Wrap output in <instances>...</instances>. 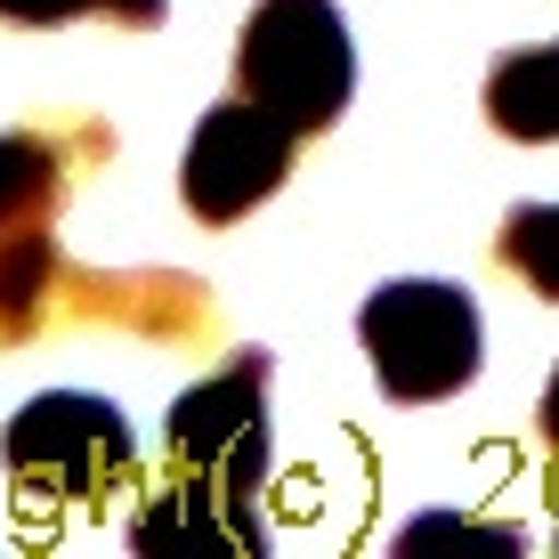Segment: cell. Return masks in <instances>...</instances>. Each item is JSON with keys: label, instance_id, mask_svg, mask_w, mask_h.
Segmentation results:
<instances>
[{"label": "cell", "instance_id": "10", "mask_svg": "<svg viewBox=\"0 0 559 559\" xmlns=\"http://www.w3.org/2000/svg\"><path fill=\"white\" fill-rule=\"evenodd\" d=\"M495 260L511 276H527L544 300H559V203H519L495 236Z\"/></svg>", "mask_w": 559, "mask_h": 559}, {"label": "cell", "instance_id": "8", "mask_svg": "<svg viewBox=\"0 0 559 559\" xmlns=\"http://www.w3.org/2000/svg\"><path fill=\"white\" fill-rule=\"evenodd\" d=\"M66 211V139L49 130H0V236L49 227Z\"/></svg>", "mask_w": 559, "mask_h": 559}, {"label": "cell", "instance_id": "2", "mask_svg": "<svg viewBox=\"0 0 559 559\" xmlns=\"http://www.w3.org/2000/svg\"><path fill=\"white\" fill-rule=\"evenodd\" d=\"M357 341L373 357V381L397 406H430V397L471 390L478 373V308L462 284L438 276H397L357 308Z\"/></svg>", "mask_w": 559, "mask_h": 559}, {"label": "cell", "instance_id": "9", "mask_svg": "<svg viewBox=\"0 0 559 559\" xmlns=\"http://www.w3.org/2000/svg\"><path fill=\"white\" fill-rule=\"evenodd\" d=\"M57 284H66V260H57L49 227L0 236V341H25L57 308Z\"/></svg>", "mask_w": 559, "mask_h": 559}, {"label": "cell", "instance_id": "11", "mask_svg": "<svg viewBox=\"0 0 559 559\" xmlns=\"http://www.w3.org/2000/svg\"><path fill=\"white\" fill-rule=\"evenodd\" d=\"M9 25H66V16H98V0H0Z\"/></svg>", "mask_w": 559, "mask_h": 559}, {"label": "cell", "instance_id": "13", "mask_svg": "<svg viewBox=\"0 0 559 559\" xmlns=\"http://www.w3.org/2000/svg\"><path fill=\"white\" fill-rule=\"evenodd\" d=\"M544 438H559V373H551V390H544Z\"/></svg>", "mask_w": 559, "mask_h": 559}, {"label": "cell", "instance_id": "7", "mask_svg": "<svg viewBox=\"0 0 559 559\" xmlns=\"http://www.w3.org/2000/svg\"><path fill=\"white\" fill-rule=\"evenodd\" d=\"M487 122L503 130V139H519V146L559 139V41L495 57V73H487Z\"/></svg>", "mask_w": 559, "mask_h": 559}, {"label": "cell", "instance_id": "3", "mask_svg": "<svg viewBox=\"0 0 559 559\" xmlns=\"http://www.w3.org/2000/svg\"><path fill=\"white\" fill-rule=\"evenodd\" d=\"M0 471H9L16 495L98 503V495H114L139 471V447H130L122 406L82 397V390H49V397H33V406L9 414V430H0Z\"/></svg>", "mask_w": 559, "mask_h": 559}, {"label": "cell", "instance_id": "6", "mask_svg": "<svg viewBox=\"0 0 559 559\" xmlns=\"http://www.w3.org/2000/svg\"><path fill=\"white\" fill-rule=\"evenodd\" d=\"M130 544L139 551H267L260 519H252V495L236 487H211V478H195V487H163L154 503L130 519Z\"/></svg>", "mask_w": 559, "mask_h": 559}, {"label": "cell", "instance_id": "12", "mask_svg": "<svg viewBox=\"0 0 559 559\" xmlns=\"http://www.w3.org/2000/svg\"><path fill=\"white\" fill-rule=\"evenodd\" d=\"M98 16H122V25H163V0H98Z\"/></svg>", "mask_w": 559, "mask_h": 559}, {"label": "cell", "instance_id": "5", "mask_svg": "<svg viewBox=\"0 0 559 559\" xmlns=\"http://www.w3.org/2000/svg\"><path fill=\"white\" fill-rule=\"evenodd\" d=\"M170 462L211 478V487L260 495L267 478V349L227 357L211 381L170 406Z\"/></svg>", "mask_w": 559, "mask_h": 559}, {"label": "cell", "instance_id": "1", "mask_svg": "<svg viewBox=\"0 0 559 559\" xmlns=\"http://www.w3.org/2000/svg\"><path fill=\"white\" fill-rule=\"evenodd\" d=\"M236 90L252 106H267L276 122H293L300 139L333 130L349 90H357L341 9L333 0H260L243 16V41H236Z\"/></svg>", "mask_w": 559, "mask_h": 559}, {"label": "cell", "instance_id": "4", "mask_svg": "<svg viewBox=\"0 0 559 559\" xmlns=\"http://www.w3.org/2000/svg\"><path fill=\"white\" fill-rule=\"evenodd\" d=\"M293 146H300V130L276 122V114L252 106V98L211 106L203 122H195V139H187V163H179L187 211H195L203 227H236L252 203H267L284 187Z\"/></svg>", "mask_w": 559, "mask_h": 559}]
</instances>
